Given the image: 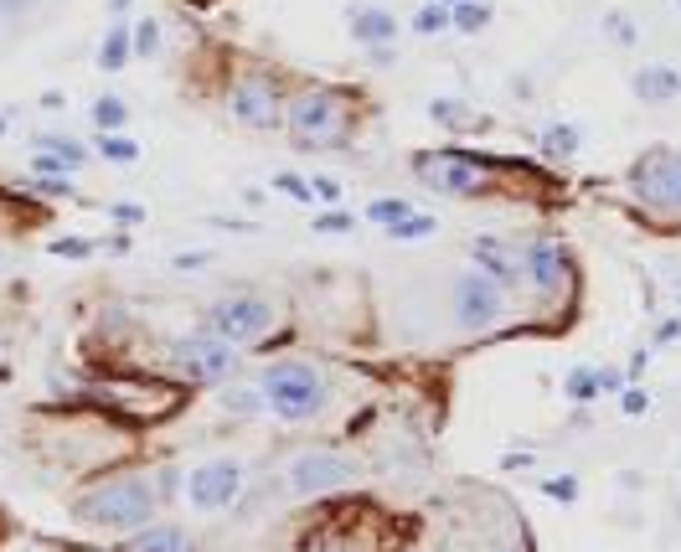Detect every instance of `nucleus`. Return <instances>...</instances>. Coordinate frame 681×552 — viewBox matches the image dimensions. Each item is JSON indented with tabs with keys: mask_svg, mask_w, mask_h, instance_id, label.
I'll list each match as a JSON object with an SVG mask.
<instances>
[{
	"mask_svg": "<svg viewBox=\"0 0 681 552\" xmlns=\"http://www.w3.org/2000/svg\"><path fill=\"white\" fill-rule=\"evenodd\" d=\"M351 228H356L351 212H320V218H315V233H351Z\"/></svg>",
	"mask_w": 681,
	"mask_h": 552,
	"instance_id": "58836bf2",
	"label": "nucleus"
},
{
	"mask_svg": "<svg viewBox=\"0 0 681 552\" xmlns=\"http://www.w3.org/2000/svg\"><path fill=\"white\" fill-rule=\"evenodd\" d=\"M439 5H460V0H439Z\"/></svg>",
	"mask_w": 681,
	"mask_h": 552,
	"instance_id": "3c124183",
	"label": "nucleus"
},
{
	"mask_svg": "<svg viewBox=\"0 0 681 552\" xmlns=\"http://www.w3.org/2000/svg\"><path fill=\"white\" fill-rule=\"evenodd\" d=\"M109 218H114L119 228H139V222H145V207H139V201H114Z\"/></svg>",
	"mask_w": 681,
	"mask_h": 552,
	"instance_id": "4c0bfd02",
	"label": "nucleus"
},
{
	"mask_svg": "<svg viewBox=\"0 0 681 552\" xmlns=\"http://www.w3.org/2000/svg\"><path fill=\"white\" fill-rule=\"evenodd\" d=\"M526 465H532V454H507L501 459V470H526Z\"/></svg>",
	"mask_w": 681,
	"mask_h": 552,
	"instance_id": "de8ad7c7",
	"label": "nucleus"
},
{
	"mask_svg": "<svg viewBox=\"0 0 681 552\" xmlns=\"http://www.w3.org/2000/svg\"><path fill=\"white\" fill-rule=\"evenodd\" d=\"M356 480H362V470L351 465L346 454H331V450L294 454L290 470H284V486L294 495H336V491H346V486H356Z\"/></svg>",
	"mask_w": 681,
	"mask_h": 552,
	"instance_id": "1a4fd4ad",
	"label": "nucleus"
},
{
	"mask_svg": "<svg viewBox=\"0 0 681 552\" xmlns=\"http://www.w3.org/2000/svg\"><path fill=\"white\" fill-rule=\"evenodd\" d=\"M104 160H114V165H130V160H139V145L130 135H98V145H94Z\"/></svg>",
	"mask_w": 681,
	"mask_h": 552,
	"instance_id": "c85d7f7f",
	"label": "nucleus"
},
{
	"mask_svg": "<svg viewBox=\"0 0 681 552\" xmlns=\"http://www.w3.org/2000/svg\"><path fill=\"white\" fill-rule=\"evenodd\" d=\"M311 192H315V201H341V181L336 176H311Z\"/></svg>",
	"mask_w": 681,
	"mask_h": 552,
	"instance_id": "ea45409f",
	"label": "nucleus"
},
{
	"mask_svg": "<svg viewBox=\"0 0 681 552\" xmlns=\"http://www.w3.org/2000/svg\"><path fill=\"white\" fill-rule=\"evenodd\" d=\"M32 145H37V150H52V156H62L68 165H83V160H88V150H83L78 139H68V135H37Z\"/></svg>",
	"mask_w": 681,
	"mask_h": 552,
	"instance_id": "c756f323",
	"label": "nucleus"
},
{
	"mask_svg": "<svg viewBox=\"0 0 681 552\" xmlns=\"http://www.w3.org/2000/svg\"><path fill=\"white\" fill-rule=\"evenodd\" d=\"M98 403L104 408H119V414H130V418H139V424H150V418H171L175 408H181V388L175 382H114V388H98Z\"/></svg>",
	"mask_w": 681,
	"mask_h": 552,
	"instance_id": "9b49d317",
	"label": "nucleus"
},
{
	"mask_svg": "<svg viewBox=\"0 0 681 552\" xmlns=\"http://www.w3.org/2000/svg\"><path fill=\"white\" fill-rule=\"evenodd\" d=\"M160 52V21H139L135 26V58H156Z\"/></svg>",
	"mask_w": 681,
	"mask_h": 552,
	"instance_id": "473e14b6",
	"label": "nucleus"
},
{
	"mask_svg": "<svg viewBox=\"0 0 681 552\" xmlns=\"http://www.w3.org/2000/svg\"><path fill=\"white\" fill-rule=\"evenodd\" d=\"M650 346H681V316H666L656 331H650Z\"/></svg>",
	"mask_w": 681,
	"mask_h": 552,
	"instance_id": "e433bc0d",
	"label": "nucleus"
},
{
	"mask_svg": "<svg viewBox=\"0 0 681 552\" xmlns=\"http://www.w3.org/2000/svg\"><path fill=\"white\" fill-rule=\"evenodd\" d=\"M413 32H418V37H439V32H449V5L424 0V5L413 11Z\"/></svg>",
	"mask_w": 681,
	"mask_h": 552,
	"instance_id": "a878e982",
	"label": "nucleus"
},
{
	"mask_svg": "<svg viewBox=\"0 0 681 552\" xmlns=\"http://www.w3.org/2000/svg\"><path fill=\"white\" fill-rule=\"evenodd\" d=\"M21 11H32V0H0V16H21Z\"/></svg>",
	"mask_w": 681,
	"mask_h": 552,
	"instance_id": "49530a36",
	"label": "nucleus"
},
{
	"mask_svg": "<svg viewBox=\"0 0 681 552\" xmlns=\"http://www.w3.org/2000/svg\"><path fill=\"white\" fill-rule=\"evenodd\" d=\"M645 367H650V352H635V356H630V367H624V377H630V382H641Z\"/></svg>",
	"mask_w": 681,
	"mask_h": 552,
	"instance_id": "37998d69",
	"label": "nucleus"
},
{
	"mask_svg": "<svg viewBox=\"0 0 681 552\" xmlns=\"http://www.w3.org/2000/svg\"><path fill=\"white\" fill-rule=\"evenodd\" d=\"M88 119L98 124V135H124V124H130V103L119 99V94H98Z\"/></svg>",
	"mask_w": 681,
	"mask_h": 552,
	"instance_id": "4be33fe9",
	"label": "nucleus"
},
{
	"mask_svg": "<svg viewBox=\"0 0 681 552\" xmlns=\"http://www.w3.org/2000/svg\"><path fill=\"white\" fill-rule=\"evenodd\" d=\"M599 37L609 41V47L630 52V47H641V26H635L630 11H604V16H599Z\"/></svg>",
	"mask_w": 681,
	"mask_h": 552,
	"instance_id": "412c9836",
	"label": "nucleus"
},
{
	"mask_svg": "<svg viewBox=\"0 0 681 552\" xmlns=\"http://www.w3.org/2000/svg\"><path fill=\"white\" fill-rule=\"evenodd\" d=\"M346 26H351V41L362 47V52H377V47H398V16H392L382 0H362V5H351L346 11Z\"/></svg>",
	"mask_w": 681,
	"mask_h": 552,
	"instance_id": "4468645a",
	"label": "nucleus"
},
{
	"mask_svg": "<svg viewBox=\"0 0 681 552\" xmlns=\"http://www.w3.org/2000/svg\"><path fill=\"white\" fill-rule=\"evenodd\" d=\"M52 254H58V258H94L98 243H94V237H58V243H52Z\"/></svg>",
	"mask_w": 681,
	"mask_h": 552,
	"instance_id": "f704fd0d",
	"label": "nucleus"
},
{
	"mask_svg": "<svg viewBox=\"0 0 681 552\" xmlns=\"http://www.w3.org/2000/svg\"><path fill=\"white\" fill-rule=\"evenodd\" d=\"M130 5H135V0H109V11H114V16H124Z\"/></svg>",
	"mask_w": 681,
	"mask_h": 552,
	"instance_id": "09e8293b",
	"label": "nucleus"
},
{
	"mask_svg": "<svg viewBox=\"0 0 681 552\" xmlns=\"http://www.w3.org/2000/svg\"><path fill=\"white\" fill-rule=\"evenodd\" d=\"M677 16H681V0H677Z\"/></svg>",
	"mask_w": 681,
	"mask_h": 552,
	"instance_id": "603ef678",
	"label": "nucleus"
},
{
	"mask_svg": "<svg viewBox=\"0 0 681 552\" xmlns=\"http://www.w3.org/2000/svg\"><path fill=\"white\" fill-rule=\"evenodd\" d=\"M563 393L573 397V403H594V397H599V367H573V372L563 377Z\"/></svg>",
	"mask_w": 681,
	"mask_h": 552,
	"instance_id": "393cba45",
	"label": "nucleus"
},
{
	"mask_svg": "<svg viewBox=\"0 0 681 552\" xmlns=\"http://www.w3.org/2000/svg\"><path fill=\"white\" fill-rule=\"evenodd\" d=\"M98 248H104V254H114V258H124V254H130V233H114L109 243H98Z\"/></svg>",
	"mask_w": 681,
	"mask_h": 552,
	"instance_id": "c03bdc74",
	"label": "nucleus"
},
{
	"mask_svg": "<svg viewBox=\"0 0 681 552\" xmlns=\"http://www.w3.org/2000/svg\"><path fill=\"white\" fill-rule=\"evenodd\" d=\"M501 316H507V290L496 279H486L481 269H465V274L454 279V326L460 331L481 335Z\"/></svg>",
	"mask_w": 681,
	"mask_h": 552,
	"instance_id": "9d476101",
	"label": "nucleus"
},
{
	"mask_svg": "<svg viewBox=\"0 0 681 552\" xmlns=\"http://www.w3.org/2000/svg\"><path fill=\"white\" fill-rule=\"evenodd\" d=\"M160 495H156V480H145L135 470H119V475H104L94 486H83L78 501H73V516L88 522V527H104V532H135L156 516Z\"/></svg>",
	"mask_w": 681,
	"mask_h": 552,
	"instance_id": "f257e3e1",
	"label": "nucleus"
},
{
	"mask_svg": "<svg viewBox=\"0 0 681 552\" xmlns=\"http://www.w3.org/2000/svg\"><path fill=\"white\" fill-rule=\"evenodd\" d=\"M630 94H635L645 109L677 103L681 99V68H671V62H641L635 78H630Z\"/></svg>",
	"mask_w": 681,
	"mask_h": 552,
	"instance_id": "dca6fc26",
	"label": "nucleus"
},
{
	"mask_svg": "<svg viewBox=\"0 0 681 552\" xmlns=\"http://www.w3.org/2000/svg\"><path fill=\"white\" fill-rule=\"evenodd\" d=\"M273 299L258 295V290H233V295H222L207 305V320H202V331H212L217 341H228L238 352H248L258 341H269L273 331Z\"/></svg>",
	"mask_w": 681,
	"mask_h": 552,
	"instance_id": "39448f33",
	"label": "nucleus"
},
{
	"mask_svg": "<svg viewBox=\"0 0 681 552\" xmlns=\"http://www.w3.org/2000/svg\"><path fill=\"white\" fill-rule=\"evenodd\" d=\"M496 165L501 160L465 156V150H428V156H413V176L449 197H486L496 192Z\"/></svg>",
	"mask_w": 681,
	"mask_h": 552,
	"instance_id": "423d86ee",
	"label": "nucleus"
},
{
	"mask_svg": "<svg viewBox=\"0 0 681 552\" xmlns=\"http://www.w3.org/2000/svg\"><path fill=\"white\" fill-rule=\"evenodd\" d=\"M413 212L409 197H372L367 201V222H377V228H392V222H403Z\"/></svg>",
	"mask_w": 681,
	"mask_h": 552,
	"instance_id": "b1692460",
	"label": "nucleus"
},
{
	"mask_svg": "<svg viewBox=\"0 0 681 552\" xmlns=\"http://www.w3.org/2000/svg\"><path fill=\"white\" fill-rule=\"evenodd\" d=\"M32 165H37V176H73V171H78V165H68V160L52 156V150H37Z\"/></svg>",
	"mask_w": 681,
	"mask_h": 552,
	"instance_id": "c9c22d12",
	"label": "nucleus"
},
{
	"mask_svg": "<svg viewBox=\"0 0 681 552\" xmlns=\"http://www.w3.org/2000/svg\"><path fill=\"white\" fill-rule=\"evenodd\" d=\"M166 367H171V382H186V388H228L243 367V352L217 341L212 331H186L166 341Z\"/></svg>",
	"mask_w": 681,
	"mask_h": 552,
	"instance_id": "20e7f679",
	"label": "nucleus"
},
{
	"mask_svg": "<svg viewBox=\"0 0 681 552\" xmlns=\"http://www.w3.org/2000/svg\"><path fill=\"white\" fill-rule=\"evenodd\" d=\"M258 393H264V408L279 424H311L331 403V377L305 356H279L258 372Z\"/></svg>",
	"mask_w": 681,
	"mask_h": 552,
	"instance_id": "f03ea898",
	"label": "nucleus"
},
{
	"mask_svg": "<svg viewBox=\"0 0 681 552\" xmlns=\"http://www.w3.org/2000/svg\"><path fill=\"white\" fill-rule=\"evenodd\" d=\"M671 212H681V150L671 156Z\"/></svg>",
	"mask_w": 681,
	"mask_h": 552,
	"instance_id": "79ce46f5",
	"label": "nucleus"
},
{
	"mask_svg": "<svg viewBox=\"0 0 681 552\" xmlns=\"http://www.w3.org/2000/svg\"><path fill=\"white\" fill-rule=\"evenodd\" d=\"M522 269L543 295H558L568 279H573V254H568L558 237H532L522 248Z\"/></svg>",
	"mask_w": 681,
	"mask_h": 552,
	"instance_id": "ddd939ff",
	"label": "nucleus"
},
{
	"mask_svg": "<svg viewBox=\"0 0 681 552\" xmlns=\"http://www.w3.org/2000/svg\"><path fill=\"white\" fill-rule=\"evenodd\" d=\"M382 233H388L392 243H418V237H434V233H439V222L428 218V212H409L403 222H392V228H382Z\"/></svg>",
	"mask_w": 681,
	"mask_h": 552,
	"instance_id": "5701e85b",
	"label": "nucleus"
},
{
	"mask_svg": "<svg viewBox=\"0 0 681 552\" xmlns=\"http://www.w3.org/2000/svg\"><path fill=\"white\" fill-rule=\"evenodd\" d=\"M677 299H681V290H677Z\"/></svg>",
	"mask_w": 681,
	"mask_h": 552,
	"instance_id": "5fc2aeb1",
	"label": "nucleus"
},
{
	"mask_svg": "<svg viewBox=\"0 0 681 552\" xmlns=\"http://www.w3.org/2000/svg\"><path fill=\"white\" fill-rule=\"evenodd\" d=\"M124 62H135V26H124V16H114V26L98 41V68L104 73H124Z\"/></svg>",
	"mask_w": 681,
	"mask_h": 552,
	"instance_id": "a211bd4d",
	"label": "nucleus"
},
{
	"mask_svg": "<svg viewBox=\"0 0 681 552\" xmlns=\"http://www.w3.org/2000/svg\"><path fill=\"white\" fill-rule=\"evenodd\" d=\"M202 263H212L207 248H202V254H175V269H202Z\"/></svg>",
	"mask_w": 681,
	"mask_h": 552,
	"instance_id": "a18cd8bd",
	"label": "nucleus"
},
{
	"mask_svg": "<svg viewBox=\"0 0 681 552\" xmlns=\"http://www.w3.org/2000/svg\"><path fill=\"white\" fill-rule=\"evenodd\" d=\"M537 495H547L552 506H573L579 501V475H547L543 486H537Z\"/></svg>",
	"mask_w": 681,
	"mask_h": 552,
	"instance_id": "cd10ccee",
	"label": "nucleus"
},
{
	"mask_svg": "<svg viewBox=\"0 0 681 552\" xmlns=\"http://www.w3.org/2000/svg\"><path fill=\"white\" fill-rule=\"evenodd\" d=\"M222 408H228L233 418H254L258 408H264V393H258V382H254V388H228V393H222Z\"/></svg>",
	"mask_w": 681,
	"mask_h": 552,
	"instance_id": "bb28decb",
	"label": "nucleus"
},
{
	"mask_svg": "<svg viewBox=\"0 0 681 552\" xmlns=\"http://www.w3.org/2000/svg\"><path fill=\"white\" fill-rule=\"evenodd\" d=\"M624 382H630V377H624L620 367H599V393H620Z\"/></svg>",
	"mask_w": 681,
	"mask_h": 552,
	"instance_id": "a19ab883",
	"label": "nucleus"
},
{
	"mask_svg": "<svg viewBox=\"0 0 681 552\" xmlns=\"http://www.w3.org/2000/svg\"><path fill=\"white\" fill-rule=\"evenodd\" d=\"M273 186H279V192H290L294 201H305V207H311V201H315L311 181H305V176H294V171H279V176H273Z\"/></svg>",
	"mask_w": 681,
	"mask_h": 552,
	"instance_id": "72a5a7b5",
	"label": "nucleus"
},
{
	"mask_svg": "<svg viewBox=\"0 0 681 552\" xmlns=\"http://www.w3.org/2000/svg\"><path fill=\"white\" fill-rule=\"evenodd\" d=\"M284 88L273 73H243L233 78L228 88V114L243 124V130H258V135H269V130H284Z\"/></svg>",
	"mask_w": 681,
	"mask_h": 552,
	"instance_id": "0eeeda50",
	"label": "nucleus"
},
{
	"mask_svg": "<svg viewBox=\"0 0 681 552\" xmlns=\"http://www.w3.org/2000/svg\"><path fill=\"white\" fill-rule=\"evenodd\" d=\"M5 130H11V119H5V114H0V135H5Z\"/></svg>",
	"mask_w": 681,
	"mask_h": 552,
	"instance_id": "8fccbe9b",
	"label": "nucleus"
},
{
	"mask_svg": "<svg viewBox=\"0 0 681 552\" xmlns=\"http://www.w3.org/2000/svg\"><path fill=\"white\" fill-rule=\"evenodd\" d=\"M537 145H543V156L568 160V156H579V145H584V130H579V124H568V119H552Z\"/></svg>",
	"mask_w": 681,
	"mask_h": 552,
	"instance_id": "aec40b11",
	"label": "nucleus"
},
{
	"mask_svg": "<svg viewBox=\"0 0 681 552\" xmlns=\"http://www.w3.org/2000/svg\"><path fill=\"white\" fill-rule=\"evenodd\" d=\"M181 495L196 516H217V512H233L238 495H243V459H202L186 470L181 480Z\"/></svg>",
	"mask_w": 681,
	"mask_h": 552,
	"instance_id": "6e6552de",
	"label": "nucleus"
},
{
	"mask_svg": "<svg viewBox=\"0 0 681 552\" xmlns=\"http://www.w3.org/2000/svg\"><path fill=\"white\" fill-rule=\"evenodd\" d=\"M470 269H481V274L496 279L501 290H511V284L522 279V258H516V248L501 243V237H475V243H470Z\"/></svg>",
	"mask_w": 681,
	"mask_h": 552,
	"instance_id": "2eb2a0df",
	"label": "nucleus"
},
{
	"mask_svg": "<svg viewBox=\"0 0 681 552\" xmlns=\"http://www.w3.org/2000/svg\"><path fill=\"white\" fill-rule=\"evenodd\" d=\"M428 119H434V124H445V130H460V124L470 119V109L460 99H428Z\"/></svg>",
	"mask_w": 681,
	"mask_h": 552,
	"instance_id": "7c9ffc66",
	"label": "nucleus"
},
{
	"mask_svg": "<svg viewBox=\"0 0 681 552\" xmlns=\"http://www.w3.org/2000/svg\"><path fill=\"white\" fill-rule=\"evenodd\" d=\"M351 109L341 88H300L284 99V130L300 150H336L351 139Z\"/></svg>",
	"mask_w": 681,
	"mask_h": 552,
	"instance_id": "7ed1b4c3",
	"label": "nucleus"
},
{
	"mask_svg": "<svg viewBox=\"0 0 681 552\" xmlns=\"http://www.w3.org/2000/svg\"><path fill=\"white\" fill-rule=\"evenodd\" d=\"M119 552H192V537L175 522H145V527H135V537H124Z\"/></svg>",
	"mask_w": 681,
	"mask_h": 552,
	"instance_id": "f3484780",
	"label": "nucleus"
},
{
	"mask_svg": "<svg viewBox=\"0 0 681 552\" xmlns=\"http://www.w3.org/2000/svg\"><path fill=\"white\" fill-rule=\"evenodd\" d=\"M620 414L624 418H645V414H650V393H645L641 382H624V388H620Z\"/></svg>",
	"mask_w": 681,
	"mask_h": 552,
	"instance_id": "2f4dec72",
	"label": "nucleus"
},
{
	"mask_svg": "<svg viewBox=\"0 0 681 552\" xmlns=\"http://www.w3.org/2000/svg\"><path fill=\"white\" fill-rule=\"evenodd\" d=\"M507 552H522V548H507Z\"/></svg>",
	"mask_w": 681,
	"mask_h": 552,
	"instance_id": "864d4df0",
	"label": "nucleus"
},
{
	"mask_svg": "<svg viewBox=\"0 0 681 552\" xmlns=\"http://www.w3.org/2000/svg\"><path fill=\"white\" fill-rule=\"evenodd\" d=\"M671 156L677 150H645L630 171H624V186L630 197L650 207V212H671Z\"/></svg>",
	"mask_w": 681,
	"mask_h": 552,
	"instance_id": "f8f14e48",
	"label": "nucleus"
},
{
	"mask_svg": "<svg viewBox=\"0 0 681 552\" xmlns=\"http://www.w3.org/2000/svg\"><path fill=\"white\" fill-rule=\"evenodd\" d=\"M496 16V5L490 0H460V5H449V32H460V37H481Z\"/></svg>",
	"mask_w": 681,
	"mask_h": 552,
	"instance_id": "6ab92c4d",
	"label": "nucleus"
}]
</instances>
